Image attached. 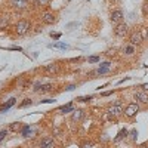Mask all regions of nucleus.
Instances as JSON below:
<instances>
[{"instance_id":"33","label":"nucleus","mask_w":148,"mask_h":148,"mask_svg":"<svg viewBox=\"0 0 148 148\" xmlns=\"http://www.w3.org/2000/svg\"><path fill=\"white\" fill-rule=\"evenodd\" d=\"M27 2H28L30 5H34V2H36V0H27Z\"/></svg>"},{"instance_id":"17","label":"nucleus","mask_w":148,"mask_h":148,"mask_svg":"<svg viewBox=\"0 0 148 148\" xmlns=\"http://www.w3.org/2000/svg\"><path fill=\"white\" fill-rule=\"evenodd\" d=\"M51 2H52V0H36L34 6H36V8H46Z\"/></svg>"},{"instance_id":"26","label":"nucleus","mask_w":148,"mask_h":148,"mask_svg":"<svg viewBox=\"0 0 148 148\" xmlns=\"http://www.w3.org/2000/svg\"><path fill=\"white\" fill-rule=\"evenodd\" d=\"M99 59H101L99 56H90V58H89V62H98Z\"/></svg>"},{"instance_id":"32","label":"nucleus","mask_w":148,"mask_h":148,"mask_svg":"<svg viewBox=\"0 0 148 148\" xmlns=\"http://www.w3.org/2000/svg\"><path fill=\"white\" fill-rule=\"evenodd\" d=\"M82 148H92V144H83Z\"/></svg>"},{"instance_id":"5","label":"nucleus","mask_w":148,"mask_h":148,"mask_svg":"<svg viewBox=\"0 0 148 148\" xmlns=\"http://www.w3.org/2000/svg\"><path fill=\"white\" fill-rule=\"evenodd\" d=\"M114 34L117 36V37H126L127 34H129V25L126 22H120V24H117L116 25V28H114Z\"/></svg>"},{"instance_id":"30","label":"nucleus","mask_w":148,"mask_h":148,"mask_svg":"<svg viewBox=\"0 0 148 148\" xmlns=\"http://www.w3.org/2000/svg\"><path fill=\"white\" fill-rule=\"evenodd\" d=\"M74 88H76V84H70V86H67V88H65V90H73Z\"/></svg>"},{"instance_id":"29","label":"nucleus","mask_w":148,"mask_h":148,"mask_svg":"<svg viewBox=\"0 0 148 148\" xmlns=\"http://www.w3.org/2000/svg\"><path fill=\"white\" fill-rule=\"evenodd\" d=\"M114 93V90L111 89V90H108V92H104V93H101V96H108V95H113Z\"/></svg>"},{"instance_id":"4","label":"nucleus","mask_w":148,"mask_h":148,"mask_svg":"<svg viewBox=\"0 0 148 148\" xmlns=\"http://www.w3.org/2000/svg\"><path fill=\"white\" fill-rule=\"evenodd\" d=\"M139 104L138 102H129L126 107H125V111H123V114H125L127 119H133L139 113Z\"/></svg>"},{"instance_id":"35","label":"nucleus","mask_w":148,"mask_h":148,"mask_svg":"<svg viewBox=\"0 0 148 148\" xmlns=\"http://www.w3.org/2000/svg\"><path fill=\"white\" fill-rule=\"evenodd\" d=\"M16 148H21V147H16Z\"/></svg>"},{"instance_id":"22","label":"nucleus","mask_w":148,"mask_h":148,"mask_svg":"<svg viewBox=\"0 0 148 148\" xmlns=\"http://www.w3.org/2000/svg\"><path fill=\"white\" fill-rule=\"evenodd\" d=\"M110 71V68L108 67H99L96 70V74H105V73H108Z\"/></svg>"},{"instance_id":"6","label":"nucleus","mask_w":148,"mask_h":148,"mask_svg":"<svg viewBox=\"0 0 148 148\" xmlns=\"http://www.w3.org/2000/svg\"><path fill=\"white\" fill-rule=\"evenodd\" d=\"M9 5L16 10H25L30 8V3L27 0H9Z\"/></svg>"},{"instance_id":"20","label":"nucleus","mask_w":148,"mask_h":148,"mask_svg":"<svg viewBox=\"0 0 148 148\" xmlns=\"http://www.w3.org/2000/svg\"><path fill=\"white\" fill-rule=\"evenodd\" d=\"M59 111H61V113H68V111H71V113H73L74 108H73V105H71V104H67L65 107H61V108H59Z\"/></svg>"},{"instance_id":"25","label":"nucleus","mask_w":148,"mask_h":148,"mask_svg":"<svg viewBox=\"0 0 148 148\" xmlns=\"http://www.w3.org/2000/svg\"><path fill=\"white\" fill-rule=\"evenodd\" d=\"M6 135H8V129H3L2 132H0V141H2V139L6 136Z\"/></svg>"},{"instance_id":"16","label":"nucleus","mask_w":148,"mask_h":148,"mask_svg":"<svg viewBox=\"0 0 148 148\" xmlns=\"http://www.w3.org/2000/svg\"><path fill=\"white\" fill-rule=\"evenodd\" d=\"M15 101H16L15 98H10L8 104H3L2 107H0V113H2V111H5V110H9V108H10L12 105H15Z\"/></svg>"},{"instance_id":"10","label":"nucleus","mask_w":148,"mask_h":148,"mask_svg":"<svg viewBox=\"0 0 148 148\" xmlns=\"http://www.w3.org/2000/svg\"><path fill=\"white\" fill-rule=\"evenodd\" d=\"M40 148H56V144H55L53 138L45 136V138L40 141Z\"/></svg>"},{"instance_id":"31","label":"nucleus","mask_w":148,"mask_h":148,"mask_svg":"<svg viewBox=\"0 0 148 148\" xmlns=\"http://www.w3.org/2000/svg\"><path fill=\"white\" fill-rule=\"evenodd\" d=\"M51 36L53 37V39H59V37H61V34H59V33H56V34H53V33H52Z\"/></svg>"},{"instance_id":"3","label":"nucleus","mask_w":148,"mask_h":148,"mask_svg":"<svg viewBox=\"0 0 148 148\" xmlns=\"http://www.w3.org/2000/svg\"><path fill=\"white\" fill-rule=\"evenodd\" d=\"M39 19L43 22V24H47V25H51V24H55L56 22V15L51 10H40L39 12Z\"/></svg>"},{"instance_id":"24","label":"nucleus","mask_w":148,"mask_h":148,"mask_svg":"<svg viewBox=\"0 0 148 148\" xmlns=\"http://www.w3.org/2000/svg\"><path fill=\"white\" fill-rule=\"evenodd\" d=\"M27 105H31V99H28V98H27V99H24V102L19 104L18 107H19V108H24V107H27Z\"/></svg>"},{"instance_id":"28","label":"nucleus","mask_w":148,"mask_h":148,"mask_svg":"<svg viewBox=\"0 0 148 148\" xmlns=\"http://www.w3.org/2000/svg\"><path fill=\"white\" fill-rule=\"evenodd\" d=\"M139 88H141V90H144V92H148V83H144V84H141Z\"/></svg>"},{"instance_id":"23","label":"nucleus","mask_w":148,"mask_h":148,"mask_svg":"<svg viewBox=\"0 0 148 148\" xmlns=\"http://www.w3.org/2000/svg\"><path fill=\"white\" fill-rule=\"evenodd\" d=\"M9 129L10 130H19L21 129V123H12V126Z\"/></svg>"},{"instance_id":"1","label":"nucleus","mask_w":148,"mask_h":148,"mask_svg":"<svg viewBox=\"0 0 148 148\" xmlns=\"http://www.w3.org/2000/svg\"><path fill=\"white\" fill-rule=\"evenodd\" d=\"M31 28V24L28 19H19L15 24V34L16 36H25Z\"/></svg>"},{"instance_id":"11","label":"nucleus","mask_w":148,"mask_h":148,"mask_svg":"<svg viewBox=\"0 0 148 148\" xmlns=\"http://www.w3.org/2000/svg\"><path fill=\"white\" fill-rule=\"evenodd\" d=\"M84 119V110H74L71 113V120L74 123H80Z\"/></svg>"},{"instance_id":"12","label":"nucleus","mask_w":148,"mask_h":148,"mask_svg":"<svg viewBox=\"0 0 148 148\" xmlns=\"http://www.w3.org/2000/svg\"><path fill=\"white\" fill-rule=\"evenodd\" d=\"M45 71L47 74H58L59 73V65L58 64H49L45 67Z\"/></svg>"},{"instance_id":"27","label":"nucleus","mask_w":148,"mask_h":148,"mask_svg":"<svg viewBox=\"0 0 148 148\" xmlns=\"http://www.w3.org/2000/svg\"><path fill=\"white\" fill-rule=\"evenodd\" d=\"M130 136H132V141H135V139H136V136H138V132L136 130H132L130 132Z\"/></svg>"},{"instance_id":"19","label":"nucleus","mask_w":148,"mask_h":148,"mask_svg":"<svg viewBox=\"0 0 148 148\" xmlns=\"http://www.w3.org/2000/svg\"><path fill=\"white\" fill-rule=\"evenodd\" d=\"M92 99H93V96L88 95V96H79L76 101H79V102H88V101H92Z\"/></svg>"},{"instance_id":"13","label":"nucleus","mask_w":148,"mask_h":148,"mask_svg":"<svg viewBox=\"0 0 148 148\" xmlns=\"http://www.w3.org/2000/svg\"><path fill=\"white\" fill-rule=\"evenodd\" d=\"M135 52H136V49H135V46L130 45V43L123 47V53H125V55H133Z\"/></svg>"},{"instance_id":"9","label":"nucleus","mask_w":148,"mask_h":148,"mask_svg":"<svg viewBox=\"0 0 148 148\" xmlns=\"http://www.w3.org/2000/svg\"><path fill=\"white\" fill-rule=\"evenodd\" d=\"M142 42H144V39H142L139 31H133L129 37V43L133 45V46H139V45H142Z\"/></svg>"},{"instance_id":"15","label":"nucleus","mask_w":148,"mask_h":148,"mask_svg":"<svg viewBox=\"0 0 148 148\" xmlns=\"http://www.w3.org/2000/svg\"><path fill=\"white\" fill-rule=\"evenodd\" d=\"M52 89H53V84L52 83H46V84H40V89L39 90L42 93H45V92H51Z\"/></svg>"},{"instance_id":"34","label":"nucleus","mask_w":148,"mask_h":148,"mask_svg":"<svg viewBox=\"0 0 148 148\" xmlns=\"http://www.w3.org/2000/svg\"><path fill=\"white\" fill-rule=\"evenodd\" d=\"M142 148H147V147H142Z\"/></svg>"},{"instance_id":"21","label":"nucleus","mask_w":148,"mask_h":148,"mask_svg":"<svg viewBox=\"0 0 148 148\" xmlns=\"http://www.w3.org/2000/svg\"><path fill=\"white\" fill-rule=\"evenodd\" d=\"M139 33H141V36H142V39H144V40H147V39H148V28H147V27L141 28V31H139Z\"/></svg>"},{"instance_id":"7","label":"nucleus","mask_w":148,"mask_h":148,"mask_svg":"<svg viewBox=\"0 0 148 148\" xmlns=\"http://www.w3.org/2000/svg\"><path fill=\"white\" fill-rule=\"evenodd\" d=\"M123 18H125V15H123V10L121 9H114L113 12H111V15H110V19L111 22H114L116 25L120 22H123Z\"/></svg>"},{"instance_id":"18","label":"nucleus","mask_w":148,"mask_h":148,"mask_svg":"<svg viewBox=\"0 0 148 148\" xmlns=\"http://www.w3.org/2000/svg\"><path fill=\"white\" fill-rule=\"evenodd\" d=\"M8 25H9V19L8 18H0V30H6Z\"/></svg>"},{"instance_id":"8","label":"nucleus","mask_w":148,"mask_h":148,"mask_svg":"<svg viewBox=\"0 0 148 148\" xmlns=\"http://www.w3.org/2000/svg\"><path fill=\"white\" fill-rule=\"evenodd\" d=\"M133 98H135V101H136L138 104H148V93L141 90V89L133 93Z\"/></svg>"},{"instance_id":"2","label":"nucleus","mask_w":148,"mask_h":148,"mask_svg":"<svg viewBox=\"0 0 148 148\" xmlns=\"http://www.w3.org/2000/svg\"><path fill=\"white\" fill-rule=\"evenodd\" d=\"M123 111H125V108H123V102L119 99V101H116L113 105H110V107L107 108V114L111 116V117H119V116L123 114Z\"/></svg>"},{"instance_id":"14","label":"nucleus","mask_w":148,"mask_h":148,"mask_svg":"<svg viewBox=\"0 0 148 148\" xmlns=\"http://www.w3.org/2000/svg\"><path fill=\"white\" fill-rule=\"evenodd\" d=\"M127 133H129V132H127L126 129H121V130L117 133V136L114 138V142H120L121 139H125V138L127 136Z\"/></svg>"}]
</instances>
